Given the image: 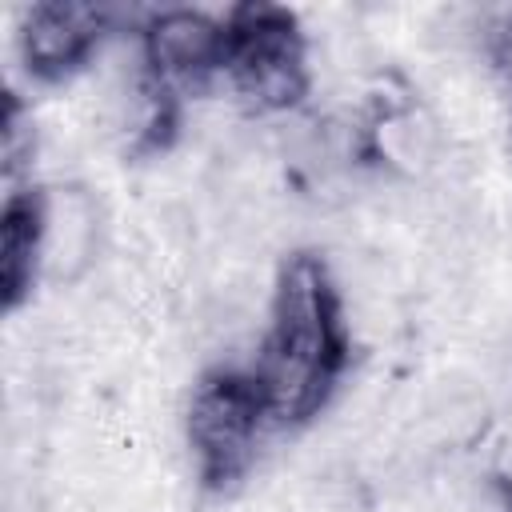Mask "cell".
I'll list each match as a JSON object with an SVG mask.
<instances>
[{"mask_svg": "<svg viewBox=\"0 0 512 512\" xmlns=\"http://www.w3.org/2000/svg\"><path fill=\"white\" fill-rule=\"evenodd\" d=\"M224 72L256 112H284L308 96V44L296 12L236 4L224 16Z\"/></svg>", "mask_w": 512, "mask_h": 512, "instance_id": "cell-2", "label": "cell"}, {"mask_svg": "<svg viewBox=\"0 0 512 512\" xmlns=\"http://www.w3.org/2000/svg\"><path fill=\"white\" fill-rule=\"evenodd\" d=\"M144 80L172 92H204L216 72H224V20L192 8L156 12L144 32Z\"/></svg>", "mask_w": 512, "mask_h": 512, "instance_id": "cell-4", "label": "cell"}, {"mask_svg": "<svg viewBox=\"0 0 512 512\" xmlns=\"http://www.w3.org/2000/svg\"><path fill=\"white\" fill-rule=\"evenodd\" d=\"M24 164H32V120L24 104L16 100V92H8L4 100V180L8 188L16 184Z\"/></svg>", "mask_w": 512, "mask_h": 512, "instance_id": "cell-7", "label": "cell"}, {"mask_svg": "<svg viewBox=\"0 0 512 512\" xmlns=\"http://www.w3.org/2000/svg\"><path fill=\"white\" fill-rule=\"evenodd\" d=\"M108 20L112 12L96 4H32L20 20L24 68L44 84L76 76L100 48Z\"/></svg>", "mask_w": 512, "mask_h": 512, "instance_id": "cell-5", "label": "cell"}, {"mask_svg": "<svg viewBox=\"0 0 512 512\" xmlns=\"http://www.w3.org/2000/svg\"><path fill=\"white\" fill-rule=\"evenodd\" d=\"M264 420H272V412L256 372L212 368L200 376L188 400V444L208 492L224 496L240 488L256 460Z\"/></svg>", "mask_w": 512, "mask_h": 512, "instance_id": "cell-3", "label": "cell"}, {"mask_svg": "<svg viewBox=\"0 0 512 512\" xmlns=\"http://www.w3.org/2000/svg\"><path fill=\"white\" fill-rule=\"evenodd\" d=\"M496 492H500L504 512H512V476H496Z\"/></svg>", "mask_w": 512, "mask_h": 512, "instance_id": "cell-8", "label": "cell"}, {"mask_svg": "<svg viewBox=\"0 0 512 512\" xmlns=\"http://www.w3.org/2000/svg\"><path fill=\"white\" fill-rule=\"evenodd\" d=\"M348 368V328L336 280L316 252L284 256L256 380L280 424H308Z\"/></svg>", "mask_w": 512, "mask_h": 512, "instance_id": "cell-1", "label": "cell"}, {"mask_svg": "<svg viewBox=\"0 0 512 512\" xmlns=\"http://www.w3.org/2000/svg\"><path fill=\"white\" fill-rule=\"evenodd\" d=\"M44 228H48V212H44V192L40 188H8L4 196V212H0V296H4V312H16L36 284V268H40V248H44Z\"/></svg>", "mask_w": 512, "mask_h": 512, "instance_id": "cell-6", "label": "cell"}]
</instances>
